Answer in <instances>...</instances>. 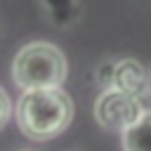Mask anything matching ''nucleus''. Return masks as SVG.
<instances>
[{"mask_svg": "<svg viewBox=\"0 0 151 151\" xmlns=\"http://www.w3.org/2000/svg\"><path fill=\"white\" fill-rule=\"evenodd\" d=\"M9 116H12V104H9V97H7L5 87L0 85V130L9 123Z\"/></svg>", "mask_w": 151, "mask_h": 151, "instance_id": "6", "label": "nucleus"}, {"mask_svg": "<svg viewBox=\"0 0 151 151\" xmlns=\"http://www.w3.org/2000/svg\"><path fill=\"white\" fill-rule=\"evenodd\" d=\"M73 118V101L61 87L24 90L17 104V123L31 139L45 142L59 137Z\"/></svg>", "mask_w": 151, "mask_h": 151, "instance_id": "1", "label": "nucleus"}, {"mask_svg": "<svg viewBox=\"0 0 151 151\" xmlns=\"http://www.w3.org/2000/svg\"><path fill=\"white\" fill-rule=\"evenodd\" d=\"M66 73H68V64L64 52L45 40L24 45L12 61V78L21 90L61 87Z\"/></svg>", "mask_w": 151, "mask_h": 151, "instance_id": "2", "label": "nucleus"}, {"mask_svg": "<svg viewBox=\"0 0 151 151\" xmlns=\"http://www.w3.org/2000/svg\"><path fill=\"white\" fill-rule=\"evenodd\" d=\"M125 151H151V111H144L125 132H123Z\"/></svg>", "mask_w": 151, "mask_h": 151, "instance_id": "5", "label": "nucleus"}, {"mask_svg": "<svg viewBox=\"0 0 151 151\" xmlns=\"http://www.w3.org/2000/svg\"><path fill=\"white\" fill-rule=\"evenodd\" d=\"M113 87L127 92V94H134V97H142L149 87V80H146V71L142 68L139 61L134 59H123L116 64L113 68V78H111Z\"/></svg>", "mask_w": 151, "mask_h": 151, "instance_id": "4", "label": "nucleus"}, {"mask_svg": "<svg viewBox=\"0 0 151 151\" xmlns=\"http://www.w3.org/2000/svg\"><path fill=\"white\" fill-rule=\"evenodd\" d=\"M144 113L142 109V101L139 97L134 94H127L118 87H109L104 90L97 101H94V116H97V123L109 127V130H120L125 132L139 116Z\"/></svg>", "mask_w": 151, "mask_h": 151, "instance_id": "3", "label": "nucleus"}]
</instances>
